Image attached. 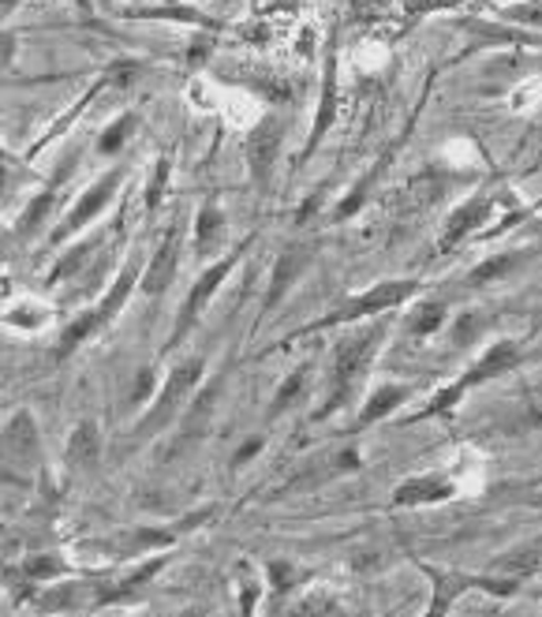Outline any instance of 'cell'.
<instances>
[{"instance_id":"cell-1","label":"cell","mask_w":542,"mask_h":617,"mask_svg":"<svg viewBox=\"0 0 542 617\" xmlns=\"http://www.w3.org/2000/svg\"><path fill=\"white\" fill-rule=\"evenodd\" d=\"M389 330H393V311L389 315L367 318V326L359 333H348L344 341H337L333 359H330V378H325L322 405L311 411V423H325V419L337 416L341 408H348L352 400L363 394L367 375H371L374 359H378L382 345H386Z\"/></svg>"},{"instance_id":"cell-2","label":"cell","mask_w":542,"mask_h":617,"mask_svg":"<svg viewBox=\"0 0 542 617\" xmlns=\"http://www.w3.org/2000/svg\"><path fill=\"white\" fill-rule=\"evenodd\" d=\"M423 292V281L416 278H389V281H374L371 289L363 292H352V296H344L337 307L325 311L322 318L314 322H303L300 330H292L289 337L278 341L270 352H278L284 345H292V341H303V337H314V333H325V330H341V326H356V322H367V318H378V315H389V311L404 307V303H411Z\"/></svg>"},{"instance_id":"cell-3","label":"cell","mask_w":542,"mask_h":617,"mask_svg":"<svg viewBox=\"0 0 542 617\" xmlns=\"http://www.w3.org/2000/svg\"><path fill=\"white\" fill-rule=\"evenodd\" d=\"M143 270H146V262H143V254L135 251L132 259H127L124 266H121V273L108 281V289L102 292V296H97L94 307L79 311V315L61 330V337H56V345H53V359H56V364H64L67 356H75V352L86 345V341L113 326L116 315H121V311L127 307V300L135 296V289H139Z\"/></svg>"},{"instance_id":"cell-4","label":"cell","mask_w":542,"mask_h":617,"mask_svg":"<svg viewBox=\"0 0 542 617\" xmlns=\"http://www.w3.org/2000/svg\"><path fill=\"white\" fill-rule=\"evenodd\" d=\"M202 375H206L202 356H191V359H184V364H176L169 370V378L161 381V389L154 394L150 405H143L139 419H135V427H132V446L150 442V438L165 435L169 427L180 423V416L187 411V405H191L195 389L202 386Z\"/></svg>"},{"instance_id":"cell-5","label":"cell","mask_w":542,"mask_h":617,"mask_svg":"<svg viewBox=\"0 0 542 617\" xmlns=\"http://www.w3.org/2000/svg\"><path fill=\"white\" fill-rule=\"evenodd\" d=\"M520 359H524V348H520L517 341H509V337L494 341V345L482 352V356L471 359L468 370L457 381L441 386L438 394H434L419 411H411L408 423H423V419H434V416H449V411L457 408L460 400H465V394H468L471 386H482V381H494L501 375H509V370L520 367Z\"/></svg>"},{"instance_id":"cell-6","label":"cell","mask_w":542,"mask_h":617,"mask_svg":"<svg viewBox=\"0 0 542 617\" xmlns=\"http://www.w3.org/2000/svg\"><path fill=\"white\" fill-rule=\"evenodd\" d=\"M259 243V232H251V237H243L240 243H236L232 251H225L221 259H213L210 266H206L199 278H195V285L191 292L184 296L180 303V311H176V318H173V333H169V341H165V352H173V348H180L187 337H191V330L199 326L202 315H206V307L213 303V296L221 292V285L229 281V273L240 266L243 259H248V251Z\"/></svg>"},{"instance_id":"cell-7","label":"cell","mask_w":542,"mask_h":617,"mask_svg":"<svg viewBox=\"0 0 542 617\" xmlns=\"http://www.w3.org/2000/svg\"><path fill=\"white\" fill-rule=\"evenodd\" d=\"M284 135H289V121L273 109L262 113L259 121L251 124V132L243 135V165H248V176H251L254 191H259V199H270L273 180H278Z\"/></svg>"},{"instance_id":"cell-8","label":"cell","mask_w":542,"mask_h":617,"mask_svg":"<svg viewBox=\"0 0 542 617\" xmlns=\"http://www.w3.org/2000/svg\"><path fill=\"white\" fill-rule=\"evenodd\" d=\"M127 180V165H113L105 176H97V180L86 188L79 199L67 206V213L61 221L49 229V248H67L79 232H86L91 224L102 218V213L113 206V199L121 195V184Z\"/></svg>"},{"instance_id":"cell-9","label":"cell","mask_w":542,"mask_h":617,"mask_svg":"<svg viewBox=\"0 0 542 617\" xmlns=\"http://www.w3.org/2000/svg\"><path fill=\"white\" fill-rule=\"evenodd\" d=\"M42 472V430L31 408H15L4 423V483L31 487Z\"/></svg>"},{"instance_id":"cell-10","label":"cell","mask_w":542,"mask_h":617,"mask_svg":"<svg viewBox=\"0 0 542 617\" xmlns=\"http://www.w3.org/2000/svg\"><path fill=\"white\" fill-rule=\"evenodd\" d=\"M337 113H341V34H337V27H333L330 38H325V45H322L319 109H314L311 135H308V143H303V154L295 158V165H308L314 154H319V146L325 143V135H330L333 124H337Z\"/></svg>"},{"instance_id":"cell-11","label":"cell","mask_w":542,"mask_h":617,"mask_svg":"<svg viewBox=\"0 0 542 617\" xmlns=\"http://www.w3.org/2000/svg\"><path fill=\"white\" fill-rule=\"evenodd\" d=\"M319 251H322V240H289L278 251L273 270H270V285H265V292H262L259 322H254V326H262V322L281 307L284 296H289V292L300 285V278L311 270V262L319 259Z\"/></svg>"},{"instance_id":"cell-12","label":"cell","mask_w":542,"mask_h":617,"mask_svg":"<svg viewBox=\"0 0 542 617\" xmlns=\"http://www.w3.org/2000/svg\"><path fill=\"white\" fill-rule=\"evenodd\" d=\"M75 169H79V150H67V158H61V165H56V172L45 180V188L38 191L34 199L23 206V213H15V221H12V237H15L19 243L34 240L38 232L45 229V221L56 213V206H61V195H64L67 184H72Z\"/></svg>"},{"instance_id":"cell-13","label":"cell","mask_w":542,"mask_h":617,"mask_svg":"<svg viewBox=\"0 0 542 617\" xmlns=\"http://www.w3.org/2000/svg\"><path fill=\"white\" fill-rule=\"evenodd\" d=\"M225 381H229V367H225L217 378L206 381V386L195 389L191 405H187V411L180 416V435H176V442H173V453L195 449L206 435H210V427L217 419V405H221V397H225Z\"/></svg>"},{"instance_id":"cell-14","label":"cell","mask_w":542,"mask_h":617,"mask_svg":"<svg viewBox=\"0 0 542 617\" xmlns=\"http://www.w3.org/2000/svg\"><path fill=\"white\" fill-rule=\"evenodd\" d=\"M180 248H184V224H180V218H176L169 229L161 232L154 254L146 259V270L139 281V292L146 300H161L165 292L173 289L176 270H180Z\"/></svg>"},{"instance_id":"cell-15","label":"cell","mask_w":542,"mask_h":617,"mask_svg":"<svg viewBox=\"0 0 542 617\" xmlns=\"http://www.w3.org/2000/svg\"><path fill=\"white\" fill-rule=\"evenodd\" d=\"M494 210H498V191H490V188H482L471 195V199L460 202L457 210L449 213L446 229H441V237H438V254H449L468 237H479V232L487 229V221L494 218Z\"/></svg>"},{"instance_id":"cell-16","label":"cell","mask_w":542,"mask_h":617,"mask_svg":"<svg viewBox=\"0 0 542 617\" xmlns=\"http://www.w3.org/2000/svg\"><path fill=\"white\" fill-rule=\"evenodd\" d=\"M225 240H229V218H225V206L217 195H206L195 213L191 229V251L199 262H213L225 254Z\"/></svg>"},{"instance_id":"cell-17","label":"cell","mask_w":542,"mask_h":617,"mask_svg":"<svg viewBox=\"0 0 542 617\" xmlns=\"http://www.w3.org/2000/svg\"><path fill=\"white\" fill-rule=\"evenodd\" d=\"M457 498V483L446 472H423V475H408L397 483V491L389 494L393 509H423V505H441Z\"/></svg>"},{"instance_id":"cell-18","label":"cell","mask_w":542,"mask_h":617,"mask_svg":"<svg viewBox=\"0 0 542 617\" xmlns=\"http://www.w3.org/2000/svg\"><path fill=\"white\" fill-rule=\"evenodd\" d=\"M411 394H416V389H411L408 381H382V386H374L367 400H363V408L356 411L352 430H371V427H378L382 419L397 416V408L408 405Z\"/></svg>"},{"instance_id":"cell-19","label":"cell","mask_w":542,"mask_h":617,"mask_svg":"<svg viewBox=\"0 0 542 617\" xmlns=\"http://www.w3.org/2000/svg\"><path fill=\"white\" fill-rule=\"evenodd\" d=\"M400 143H404V139H400ZM400 143H389V146H386V150H382V154H378V161H374V165H371V169H367V172H363V176H359V180H356V184H352V191H348V195H344V199H341L337 206H333V221H337V224H344V221H352V218H356V213L363 210V206H367V199H371V195H374V188H378V180H382V176H386V169H389V161H393V158H397Z\"/></svg>"},{"instance_id":"cell-20","label":"cell","mask_w":542,"mask_h":617,"mask_svg":"<svg viewBox=\"0 0 542 617\" xmlns=\"http://www.w3.org/2000/svg\"><path fill=\"white\" fill-rule=\"evenodd\" d=\"M102 449H105L102 427H97L94 419H79L64 442V464L72 468V472H94V468L102 464Z\"/></svg>"},{"instance_id":"cell-21","label":"cell","mask_w":542,"mask_h":617,"mask_svg":"<svg viewBox=\"0 0 542 617\" xmlns=\"http://www.w3.org/2000/svg\"><path fill=\"white\" fill-rule=\"evenodd\" d=\"M105 248L108 243H105L102 232H97V237H86V240H72L67 243V251L53 262L45 285H61V281H72V278H79V273H91Z\"/></svg>"},{"instance_id":"cell-22","label":"cell","mask_w":542,"mask_h":617,"mask_svg":"<svg viewBox=\"0 0 542 617\" xmlns=\"http://www.w3.org/2000/svg\"><path fill=\"white\" fill-rule=\"evenodd\" d=\"M124 15L127 19H165V23H184V27H195V31H206V34L225 31L221 19L206 15L191 4H169V0H165V4H132V8H124Z\"/></svg>"},{"instance_id":"cell-23","label":"cell","mask_w":542,"mask_h":617,"mask_svg":"<svg viewBox=\"0 0 542 617\" xmlns=\"http://www.w3.org/2000/svg\"><path fill=\"white\" fill-rule=\"evenodd\" d=\"M86 603H97V584H86V581H53L45 584V592L38 595V610L45 614H64V610H83Z\"/></svg>"},{"instance_id":"cell-24","label":"cell","mask_w":542,"mask_h":617,"mask_svg":"<svg viewBox=\"0 0 542 617\" xmlns=\"http://www.w3.org/2000/svg\"><path fill=\"white\" fill-rule=\"evenodd\" d=\"M535 248H517V251H501V254H490V259H482L479 266H471L468 273V285L471 289H482V285H498V281L512 278V273H520L528 266L531 259H535Z\"/></svg>"},{"instance_id":"cell-25","label":"cell","mask_w":542,"mask_h":617,"mask_svg":"<svg viewBox=\"0 0 542 617\" xmlns=\"http://www.w3.org/2000/svg\"><path fill=\"white\" fill-rule=\"evenodd\" d=\"M490 573L512 576V581H528V576H539L542 573V535L531 538V543L512 546V551H505V554H498L494 562H490Z\"/></svg>"},{"instance_id":"cell-26","label":"cell","mask_w":542,"mask_h":617,"mask_svg":"<svg viewBox=\"0 0 542 617\" xmlns=\"http://www.w3.org/2000/svg\"><path fill=\"white\" fill-rule=\"evenodd\" d=\"M423 573L430 576L434 584V614H446L449 603H457L460 595L471 592V587H482V576H468V573H449V569H438V565H423Z\"/></svg>"},{"instance_id":"cell-27","label":"cell","mask_w":542,"mask_h":617,"mask_svg":"<svg viewBox=\"0 0 542 617\" xmlns=\"http://www.w3.org/2000/svg\"><path fill=\"white\" fill-rule=\"evenodd\" d=\"M311 378H314V364H300L295 370H289L284 381L278 386V394H273V400L265 405V419L273 423V419H281L284 411H292L295 405H300V400L308 397Z\"/></svg>"},{"instance_id":"cell-28","label":"cell","mask_w":542,"mask_h":617,"mask_svg":"<svg viewBox=\"0 0 542 617\" xmlns=\"http://www.w3.org/2000/svg\"><path fill=\"white\" fill-rule=\"evenodd\" d=\"M108 86H116V83H113V75H108V67H105V72L97 75V80L91 83V91H86L83 97H79V102L72 105V109H67V113L61 116V121H56L53 127H49V132H45L42 139H38V143H34V146H31V150H27V154H31V158H34L38 150H45L49 143H56V139H61V135L67 132V127H72V124L79 121V116H83L86 109H91V102H94V97L102 94V91H108Z\"/></svg>"},{"instance_id":"cell-29","label":"cell","mask_w":542,"mask_h":617,"mask_svg":"<svg viewBox=\"0 0 542 617\" xmlns=\"http://www.w3.org/2000/svg\"><path fill=\"white\" fill-rule=\"evenodd\" d=\"M308 581H311V569L289 562V557H270V562H265V584H270V592L278 603H284L295 587H303Z\"/></svg>"},{"instance_id":"cell-30","label":"cell","mask_w":542,"mask_h":617,"mask_svg":"<svg viewBox=\"0 0 542 617\" xmlns=\"http://www.w3.org/2000/svg\"><path fill=\"white\" fill-rule=\"evenodd\" d=\"M53 322V307L38 300H15L12 307H4V326H12L19 333H38Z\"/></svg>"},{"instance_id":"cell-31","label":"cell","mask_w":542,"mask_h":617,"mask_svg":"<svg viewBox=\"0 0 542 617\" xmlns=\"http://www.w3.org/2000/svg\"><path fill=\"white\" fill-rule=\"evenodd\" d=\"M135 127H139V113H121L113 124H105V132L97 135V154L102 158H116V154L127 150V143H132Z\"/></svg>"},{"instance_id":"cell-32","label":"cell","mask_w":542,"mask_h":617,"mask_svg":"<svg viewBox=\"0 0 542 617\" xmlns=\"http://www.w3.org/2000/svg\"><path fill=\"white\" fill-rule=\"evenodd\" d=\"M169 180H173V154H161V158L154 161L150 180H146V191H143L146 213H157V210H161L165 191H169Z\"/></svg>"},{"instance_id":"cell-33","label":"cell","mask_w":542,"mask_h":617,"mask_svg":"<svg viewBox=\"0 0 542 617\" xmlns=\"http://www.w3.org/2000/svg\"><path fill=\"white\" fill-rule=\"evenodd\" d=\"M490 330V315H482V311H465V315H457V322H452V348H468L476 345V341L482 337V333Z\"/></svg>"},{"instance_id":"cell-34","label":"cell","mask_w":542,"mask_h":617,"mask_svg":"<svg viewBox=\"0 0 542 617\" xmlns=\"http://www.w3.org/2000/svg\"><path fill=\"white\" fill-rule=\"evenodd\" d=\"M446 318H449V311H446V303H427V307H419V315L408 322V330H411V337H430V333H438L441 326H446Z\"/></svg>"},{"instance_id":"cell-35","label":"cell","mask_w":542,"mask_h":617,"mask_svg":"<svg viewBox=\"0 0 542 617\" xmlns=\"http://www.w3.org/2000/svg\"><path fill=\"white\" fill-rule=\"evenodd\" d=\"M292 614H344V606H341L337 595H330V592H319V587H311V592L300 599V606H292Z\"/></svg>"},{"instance_id":"cell-36","label":"cell","mask_w":542,"mask_h":617,"mask_svg":"<svg viewBox=\"0 0 542 617\" xmlns=\"http://www.w3.org/2000/svg\"><path fill=\"white\" fill-rule=\"evenodd\" d=\"M501 15H505L509 23L535 27V31H542V0H517V4L501 8Z\"/></svg>"},{"instance_id":"cell-37","label":"cell","mask_w":542,"mask_h":617,"mask_svg":"<svg viewBox=\"0 0 542 617\" xmlns=\"http://www.w3.org/2000/svg\"><path fill=\"white\" fill-rule=\"evenodd\" d=\"M542 102V75H535V80H524L512 91V109L517 113H528L531 105H539Z\"/></svg>"},{"instance_id":"cell-38","label":"cell","mask_w":542,"mask_h":617,"mask_svg":"<svg viewBox=\"0 0 542 617\" xmlns=\"http://www.w3.org/2000/svg\"><path fill=\"white\" fill-rule=\"evenodd\" d=\"M265 573L262 576H248V581L240 584V614H254L259 610V599H262V592H265Z\"/></svg>"},{"instance_id":"cell-39","label":"cell","mask_w":542,"mask_h":617,"mask_svg":"<svg viewBox=\"0 0 542 617\" xmlns=\"http://www.w3.org/2000/svg\"><path fill=\"white\" fill-rule=\"evenodd\" d=\"M325 184H330V180H322L319 188H314V195H311V199H303V202H300V210H295V224H308V221L314 218V213L322 210L325 195H330V188H325Z\"/></svg>"},{"instance_id":"cell-40","label":"cell","mask_w":542,"mask_h":617,"mask_svg":"<svg viewBox=\"0 0 542 617\" xmlns=\"http://www.w3.org/2000/svg\"><path fill=\"white\" fill-rule=\"evenodd\" d=\"M157 394V367H143L139 378H135V400L139 405H150Z\"/></svg>"},{"instance_id":"cell-41","label":"cell","mask_w":542,"mask_h":617,"mask_svg":"<svg viewBox=\"0 0 542 617\" xmlns=\"http://www.w3.org/2000/svg\"><path fill=\"white\" fill-rule=\"evenodd\" d=\"M259 449H262V435L248 438V442H243L240 449H236V457H232V468H243V464H248V460H254V457H259Z\"/></svg>"},{"instance_id":"cell-42","label":"cell","mask_w":542,"mask_h":617,"mask_svg":"<svg viewBox=\"0 0 542 617\" xmlns=\"http://www.w3.org/2000/svg\"><path fill=\"white\" fill-rule=\"evenodd\" d=\"M12 64H15V34L4 27V67H12Z\"/></svg>"},{"instance_id":"cell-43","label":"cell","mask_w":542,"mask_h":617,"mask_svg":"<svg viewBox=\"0 0 542 617\" xmlns=\"http://www.w3.org/2000/svg\"><path fill=\"white\" fill-rule=\"evenodd\" d=\"M19 4H23V0H0V12H4V23H8V15L19 12Z\"/></svg>"},{"instance_id":"cell-44","label":"cell","mask_w":542,"mask_h":617,"mask_svg":"<svg viewBox=\"0 0 542 617\" xmlns=\"http://www.w3.org/2000/svg\"><path fill=\"white\" fill-rule=\"evenodd\" d=\"M169 4H176V0H169Z\"/></svg>"}]
</instances>
